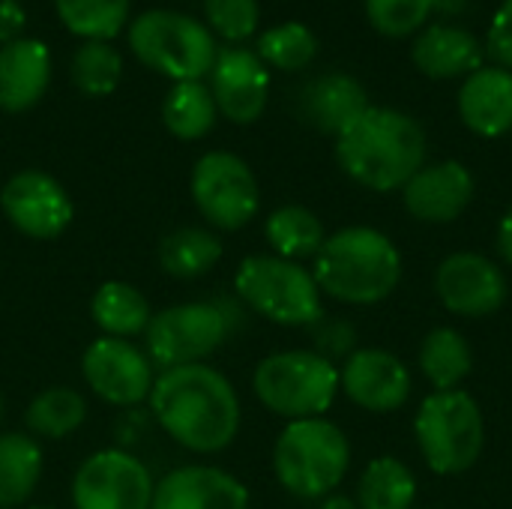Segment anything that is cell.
Returning <instances> with one entry per match:
<instances>
[{"instance_id": "obj_3", "label": "cell", "mask_w": 512, "mask_h": 509, "mask_svg": "<svg viewBox=\"0 0 512 509\" xmlns=\"http://www.w3.org/2000/svg\"><path fill=\"white\" fill-rule=\"evenodd\" d=\"M312 276L321 294L339 303L375 306L396 291L402 279V255L378 228L351 225L324 240Z\"/></svg>"}, {"instance_id": "obj_40", "label": "cell", "mask_w": 512, "mask_h": 509, "mask_svg": "<svg viewBox=\"0 0 512 509\" xmlns=\"http://www.w3.org/2000/svg\"><path fill=\"white\" fill-rule=\"evenodd\" d=\"M318 509H360V507H357V501H351V498H345V495H327Z\"/></svg>"}, {"instance_id": "obj_39", "label": "cell", "mask_w": 512, "mask_h": 509, "mask_svg": "<svg viewBox=\"0 0 512 509\" xmlns=\"http://www.w3.org/2000/svg\"><path fill=\"white\" fill-rule=\"evenodd\" d=\"M498 252H501L504 264L512 267V207L504 213V219L498 225Z\"/></svg>"}, {"instance_id": "obj_36", "label": "cell", "mask_w": 512, "mask_h": 509, "mask_svg": "<svg viewBox=\"0 0 512 509\" xmlns=\"http://www.w3.org/2000/svg\"><path fill=\"white\" fill-rule=\"evenodd\" d=\"M312 330H315V354H321L324 360L336 363V360H348L354 354L357 333L348 321L321 318L318 324H312Z\"/></svg>"}, {"instance_id": "obj_14", "label": "cell", "mask_w": 512, "mask_h": 509, "mask_svg": "<svg viewBox=\"0 0 512 509\" xmlns=\"http://www.w3.org/2000/svg\"><path fill=\"white\" fill-rule=\"evenodd\" d=\"M435 291L447 312L462 318H486L507 303V276L480 252H456L441 261Z\"/></svg>"}, {"instance_id": "obj_7", "label": "cell", "mask_w": 512, "mask_h": 509, "mask_svg": "<svg viewBox=\"0 0 512 509\" xmlns=\"http://www.w3.org/2000/svg\"><path fill=\"white\" fill-rule=\"evenodd\" d=\"M129 45L147 69L174 81H201L219 54L210 27L168 9L141 12L129 24Z\"/></svg>"}, {"instance_id": "obj_15", "label": "cell", "mask_w": 512, "mask_h": 509, "mask_svg": "<svg viewBox=\"0 0 512 509\" xmlns=\"http://www.w3.org/2000/svg\"><path fill=\"white\" fill-rule=\"evenodd\" d=\"M411 387L408 366L384 348L354 351L339 369V390H345L357 408L372 414L399 411L411 399Z\"/></svg>"}, {"instance_id": "obj_4", "label": "cell", "mask_w": 512, "mask_h": 509, "mask_svg": "<svg viewBox=\"0 0 512 509\" xmlns=\"http://www.w3.org/2000/svg\"><path fill=\"white\" fill-rule=\"evenodd\" d=\"M351 468V444L345 432L324 420H294L273 447V471L285 492L303 501H324L339 489Z\"/></svg>"}, {"instance_id": "obj_6", "label": "cell", "mask_w": 512, "mask_h": 509, "mask_svg": "<svg viewBox=\"0 0 512 509\" xmlns=\"http://www.w3.org/2000/svg\"><path fill=\"white\" fill-rule=\"evenodd\" d=\"M258 402L288 423L324 417L339 393V369L315 351H279L258 363L252 375Z\"/></svg>"}, {"instance_id": "obj_27", "label": "cell", "mask_w": 512, "mask_h": 509, "mask_svg": "<svg viewBox=\"0 0 512 509\" xmlns=\"http://www.w3.org/2000/svg\"><path fill=\"white\" fill-rule=\"evenodd\" d=\"M216 99L204 81H177L162 102V123L180 141H198L216 126Z\"/></svg>"}, {"instance_id": "obj_2", "label": "cell", "mask_w": 512, "mask_h": 509, "mask_svg": "<svg viewBox=\"0 0 512 509\" xmlns=\"http://www.w3.org/2000/svg\"><path fill=\"white\" fill-rule=\"evenodd\" d=\"M336 159L354 183L372 192H393L426 165V132L396 108L369 105L336 135Z\"/></svg>"}, {"instance_id": "obj_5", "label": "cell", "mask_w": 512, "mask_h": 509, "mask_svg": "<svg viewBox=\"0 0 512 509\" xmlns=\"http://www.w3.org/2000/svg\"><path fill=\"white\" fill-rule=\"evenodd\" d=\"M234 291L246 309L279 327H312L324 318L321 288L312 270L279 255H249L234 273Z\"/></svg>"}, {"instance_id": "obj_28", "label": "cell", "mask_w": 512, "mask_h": 509, "mask_svg": "<svg viewBox=\"0 0 512 509\" xmlns=\"http://www.w3.org/2000/svg\"><path fill=\"white\" fill-rule=\"evenodd\" d=\"M222 258V240L207 228H177L159 243V267L174 279L207 276Z\"/></svg>"}, {"instance_id": "obj_17", "label": "cell", "mask_w": 512, "mask_h": 509, "mask_svg": "<svg viewBox=\"0 0 512 509\" xmlns=\"http://www.w3.org/2000/svg\"><path fill=\"white\" fill-rule=\"evenodd\" d=\"M402 198L414 219L426 225H447L468 210L474 198V177L456 159L423 165L402 186Z\"/></svg>"}, {"instance_id": "obj_16", "label": "cell", "mask_w": 512, "mask_h": 509, "mask_svg": "<svg viewBox=\"0 0 512 509\" xmlns=\"http://www.w3.org/2000/svg\"><path fill=\"white\" fill-rule=\"evenodd\" d=\"M210 93L216 108L231 123H255L270 96V72L255 51L222 48L210 69Z\"/></svg>"}, {"instance_id": "obj_11", "label": "cell", "mask_w": 512, "mask_h": 509, "mask_svg": "<svg viewBox=\"0 0 512 509\" xmlns=\"http://www.w3.org/2000/svg\"><path fill=\"white\" fill-rule=\"evenodd\" d=\"M153 474L141 459L123 450H99L87 456L72 477L75 509H150Z\"/></svg>"}, {"instance_id": "obj_23", "label": "cell", "mask_w": 512, "mask_h": 509, "mask_svg": "<svg viewBox=\"0 0 512 509\" xmlns=\"http://www.w3.org/2000/svg\"><path fill=\"white\" fill-rule=\"evenodd\" d=\"M45 456L33 435L3 432L0 435V509L24 507L39 480H42Z\"/></svg>"}, {"instance_id": "obj_19", "label": "cell", "mask_w": 512, "mask_h": 509, "mask_svg": "<svg viewBox=\"0 0 512 509\" xmlns=\"http://www.w3.org/2000/svg\"><path fill=\"white\" fill-rule=\"evenodd\" d=\"M51 81V51L39 39L18 36L0 45V111L24 114L42 102Z\"/></svg>"}, {"instance_id": "obj_21", "label": "cell", "mask_w": 512, "mask_h": 509, "mask_svg": "<svg viewBox=\"0 0 512 509\" xmlns=\"http://www.w3.org/2000/svg\"><path fill=\"white\" fill-rule=\"evenodd\" d=\"M366 108H369V96L363 84L342 72H330L309 81L300 96L303 117L327 135H342Z\"/></svg>"}, {"instance_id": "obj_33", "label": "cell", "mask_w": 512, "mask_h": 509, "mask_svg": "<svg viewBox=\"0 0 512 509\" xmlns=\"http://www.w3.org/2000/svg\"><path fill=\"white\" fill-rule=\"evenodd\" d=\"M255 54L264 60V66H276L282 72H297V69H303V66H309L315 60L318 39L306 24L285 21V24L270 27V30L261 33Z\"/></svg>"}, {"instance_id": "obj_30", "label": "cell", "mask_w": 512, "mask_h": 509, "mask_svg": "<svg viewBox=\"0 0 512 509\" xmlns=\"http://www.w3.org/2000/svg\"><path fill=\"white\" fill-rule=\"evenodd\" d=\"M414 501H417V477L405 462L393 456H381L366 465L357 486V507L414 509Z\"/></svg>"}, {"instance_id": "obj_13", "label": "cell", "mask_w": 512, "mask_h": 509, "mask_svg": "<svg viewBox=\"0 0 512 509\" xmlns=\"http://www.w3.org/2000/svg\"><path fill=\"white\" fill-rule=\"evenodd\" d=\"M81 375L87 387L114 408H135L150 399L153 360L129 339L99 336L84 348Z\"/></svg>"}, {"instance_id": "obj_8", "label": "cell", "mask_w": 512, "mask_h": 509, "mask_svg": "<svg viewBox=\"0 0 512 509\" xmlns=\"http://www.w3.org/2000/svg\"><path fill=\"white\" fill-rule=\"evenodd\" d=\"M414 432L426 465L441 477L465 474L474 468L486 444L483 411L465 390L432 393L423 399Z\"/></svg>"}, {"instance_id": "obj_37", "label": "cell", "mask_w": 512, "mask_h": 509, "mask_svg": "<svg viewBox=\"0 0 512 509\" xmlns=\"http://www.w3.org/2000/svg\"><path fill=\"white\" fill-rule=\"evenodd\" d=\"M489 54L512 72V0H504L489 27Z\"/></svg>"}, {"instance_id": "obj_26", "label": "cell", "mask_w": 512, "mask_h": 509, "mask_svg": "<svg viewBox=\"0 0 512 509\" xmlns=\"http://www.w3.org/2000/svg\"><path fill=\"white\" fill-rule=\"evenodd\" d=\"M264 237L273 249V255L285 258V261H303V258H315L327 240L321 219L300 204H285L279 210H273L264 222Z\"/></svg>"}, {"instance_id": "obj_29", "label": "cell", "mask_w": 512, "mask_h": 509, "mask_svg": "<svg viewBox=\"0 0 512 509\" xmlns=\"http://www.w3.org/2000/svg\"><path fill=\"white\" fill-rule=\"evenodd\" d=\"M87 417V402L72 387H48L33 396V402L24 411L27 435L45 438V441H63L72 435Z\"/></svg>"}, {"instance_id": "obj_12", "label": "cell", "mask_w": 512, "mask_h": 509, "mask_svg": "<svg viewBox=\"0 0 512 509\" xmlns=\"http://www.w3.org/2000/svg\"><path fill=\"white\" fill-rule=\"evenodd\" d=\"M0 210L6 222L30 240H57L75 219V204L63 183L39 168L18 171L3 183Z\"/></svg>"}, {"instance_id": "obj_20", "label": "cell", "mask_w": 512, "mask_h": 509, "mask_svg": "<svg viewBox=\"0 0 512 509\" xmlns=\"http://www.w3.org/2000/svg\"><path fill=\"white\" fill-rule=\"evenodd\" d=\"M462 123L480 138H501L512 129V72L480 66L459 90Z\"/></svg>"}, {"instance_id": "obj_24", "label": "cell", "mask_w": 512, "mask_h": 509, "mask_svg": "<svg viewBox=\"0 0 512 509\" xmlns=\"http://www.w3.org/2000/svg\"><path fill=\"white\" fill-rule=\"evenodd\" d=\"M90 318L93 324L102 330V336H114V339H135L144 336L153 312L147 297L129 285V282H105L96 288L93 300H90Z\"/></svg>"}, {"instance_id": "obj_1", "label": "cell", "mask_w": 512, "mask_h": 509, "mask_svg": "<svg viewBox=\"0 0 512 509\" xmlns=\"http://www.w3.org/2000/svg\"><path fill=\"white\" fill-rule=\"evenodd\" d=\"M150 411L174 444L198 456L231 447L243 420L234 384L207 363L165 369L153 381Z\"/></svg>"}, {"instance_id": "obj_25", "label": "cell", "mask_w": 512, "mask_h": 509, "mask_svg": "<svg viewBox=\"0 0 512 509\" xmlns=\"http://www.w3.org/2000/svg\"><path fill=\"white\" fill-rule=\"evenodd\" d=\"M420 372L435 387V393L459 390V384L474 369V354L468 339L453 327H435L420 345Z\"/></svg>"}, {"instance_id": "obj_18", "label": "cell", "mask_w": 512, "mask_h": 509, "mask_svg": "<svg viewBox=\"0 0 512 509\" xmlns=\"http://www.w3.org/2000/svg\"><path fill=\"white\" fill-rule=\"evenodd\" d=\"M150 509H249V492L222 468L183 465L156 483Z\"/></svg>"}, {"instance_id": "obj_9", "label": "cell", "mask_w": 512, "mask_h": 509, "mask_svg": "<svg viewBox=\"0 0 512 509\" xmlns=\"http://www.w3.org/2000/svg\"><path fill=\"white\" fill-rule=\"evenodd\" d=\"M234 321L222 303H180L156 312L144 330L147 357L153 366L177 369L204 363L231 336Z\"/></svg>"}, {"instance_id": "obj_31", "label": "cell", "mask_w": 512, "mask_h": 509, "mask_svg": "<svg viewBox=\"0 0 512 509\" xmlns=\"http://www.w3.org/2000/svg\"><path fill=\"white\" fill-rule=\"evenodd\" d=\"M63 27L84 42L114 39L129 18V0H54Z\"/></svg>"}, {"instance_id": "obj_34", "label": "cell", "mask_w": 512, "mask_h": 509, "mask_svg": "<svg viewBox=\"0 0 512 509\" xmlns=\"http://www.w3.org/2000/svg\"><path fill=\"white\" fill-rule=\"evenodd\" d=\"M435 9V0H366L372 27L390 39L417 33Z\"/></svg>"}, {"instance_id": "obj_42", "label": "cell", "mask_w": 512, "mask_h": 509, "mask_svg": "<svg viewBox=\"0 0 512 509\" xmlns=\"http://www.w3.org/2000/svg\"><path fill=\"white\" fill-rule=\"evenodd\" d=\"M30 509H51V507H30Z\"/></svg>"}, {"instance_id": "obj_35", "label": "cell", "mask_w": 512, "mask_h": 509, "mask_svg": "<svg viewBox=\"0 0 512 509\" xmlns=\"http://www.w3.org/2000/svg\"><path fill=\"white\" fill-rule=\"evenodd\" d=\"M210 33H219L228 42H243L255 36L261 9L258 0H204Z\"/></svg>"}, {"instance_id": "obj_38", "label": "cell", "mask_w": 512, "mask_h": 509, "mask_svg": "<svg viewBox=\"0 0 512 509\" xmlns=\"http://www.w3.org/2000/svg\"><path fill=\"white\" fill-rule=\"evenodd\" d=\"M24 30V9L18 0H0V42L18 39Z\"/></svg>"}, {"instance_id": "obj_10", "label": "cell", "mask_w": 512, "mask_h": 509, "mask_svg": "<svg viewBox=\"0 0 512 509\" xmlns=\"http://www.w3.org/2000/svg\"><path fill=\"white\" fill-rule=\"evenodd\" d=\"M189 189L198 213L216 231L246 228L261 207V189L252 168L228 150L204 153L192 168Z\"/></svg>"}, {"instance_id": "obj_41", "label": "cell", "mask_w": 512, "mask_h": 509, "mask_svg": "<svg viewBox=\"0 0 512 509\" xmlns=\"http://www.w3.org/2000/svg\"><path fill=\"white\" fill-rule=\"evenodd\" d=\"M0 423H3V396H0Z\"/></svg>"}, {"instance_id": "obj_22", "label": "cell", "mask_w": 512, "mask_h": 509, "mask_svg": "<svg viewBox=\"0 0 512 509\" xmlns=\"http://www.w3.org/2000/svg\"><path fill=\"white\" fill-rule=\"evenodd\" d=\"M411 57L429 78H459L483 66V45L465 27L435 24L414 39Z\"/></svg>"}, {"instance_id": "obj_32", "label": "cell", "mask_w": 512, "mask_h": 509, "mask_svg": "<svg viewBox=\"0 0 512 509\" xmlns=\"http://www.w3.org/2000/svg\"><path fill=\"white\" fill-rule=\"evenodd\" d=\"M69 75L84 96H108L123 78V57L111 42H81L72 54Z\"/></svg>"}]
</instances>
